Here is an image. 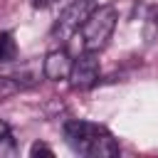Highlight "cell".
Instances as JSON below:
<instances>
[{"label": "cell", "mask_w": 158, "mask_h": 158, "mask_svg": "<svg viewBox=\"0 0 158 158\" xmlns=\"http://www.w3.org/2000/svg\"><path fill=\"white\" fill-rule=\"evenodd\" d=\"M30 156H54V151H52L49 146H44V143H32Z\"/></svg>", "instance_id": "obj_10"}, {"label": "cell", "mask_w": 158, "mask_h": 158, "mask_svg": "<svg viewBox=\"0 0 158 158\" xmlns=\"http://www.w3.org/2000/svg\"><path fill=\"white\" fill-rule=\"evenodd\" d=\"M20 89V84L12 79V77H0V99H5V96H10V94H15Z\"/></svg>", "instance_id": "obj_9"}, {"label": "cell", "mask_w": 158, "mask_h": 158, "mask_svg": "<svg viewBox=\"0 0 158 158\" xmlns=\"http://www.w3.org/2000/svg\"><path fill=\"white\" fill-rule=\"evenodd\" d=\"M118 22V10L114 5H99L91 10L86 22L81 25V47L86 52H99L109 44Z\"/></svg>", "instance_id": "obj_1"}, {"label": "cell", "mask_w": 158, "mask_h": 158, "mask_svg": "<svg viewBox=\"0 0 158 158\" xmlns=\"http://www.w3.org/2000/svg\"><path fill=\"white\" fill-rule=\"evenodd\" d=\"M17 57V42L12 32H0V62H12Z\"/></svg>", "instance_id": "obj_7"}, {"label": "cell", "mask_w": 158, "mask_h": 158, "mask_svg": "<svg viewBox=\"0 0 158 158\" xmlns=\"http://www.w3.org/2000/svg\"><path fill=\"white\" fill-rule=\"evenodd\" d=\"M52 2H54V0H32V5H35V7H49Z\"/></svg>", "instance_id": "obj_11"}, {"label": "cell", "mask_w": 158, "mask_h": 158, "mask_svg": "<svg viewBox=\"0 0 158 158\" xmlns=\"http://www.w3.org/2000/svg\"><path fill=\"white\" fill-rule=\"evenodd\" d=\"M156 22H158V15H156Z\"/></svg>", "instance_id": "obj_13"}, {"label": "cell", "mask_w": 158, "mask_h": 158, "mask_svg": "<svg viewBox=\"0 0 158 158\" xmlns=\"http://www.w3.org/2000/svg\"><path fill=\"white\" fill-rule=\"evenodd\" d=\"M99 81V59L96 52H86L72 64V74H69V86L77 91H86Z\"/></svg>", "instance_id": "obj_3"}, {"label": "cell", "mask_w": 158, "mask_h": 158, "mask_svg": "<svg viewBox=\"0 0 158 158\" xmlns=\"http://www.w3.org/2000/svg\"><path fill=\"white\" fill-rule=\"evenodd\" d=\"M15 156H17V143L12 133H5L0 138V158H15Z\"/></svg>", "instance_id": "obj_8"}, {"label": "cell", "mask_w": 158, "mask_h": 158, "mask_svg": "<svg viewBox=\"0 0 158 158\" xmlns=\"http://www.w3.org/2000/svg\"><path fill=\"white\" fill-rule=\"evenodd\" d=\"M86 156H91V158H111V156H118V143L104 131V133H99V136L91 141Z\"/></svg>", "instance_id": "obj_6"}, {"label": "cell", "mask_w": 158, "mask_h": 158, "mask_svg": "<svg viewBox=\"0 0 158 158\" xmlns=\"http://www.w3.org/2000/svg\"><path fill=\"white\" fill-rule=\"evenodd\" d=\"M72 57L67 54V49H52L47 52L44 62H42V74L49 81H64L72 74Z\"/></svg>", "instance_id": "obj_5"}, {"label": "cell", "mask_w": 158, "mask_h": 158, "mask_svg": "<svg viewBox=\"0 0 158 158\" xmlns=\"http://www.w3.org/2000/svg\"><path fill=\"white\" fill-rule=\"evenodd\" d=\"M94 7H96V0H72V2L62 10V15H59V20L54 22L52 32L59 35L62 40H67L69 35H74L77 30H81V25L86 22V17L91 15Z\"/></svg>", "instance_id": "obj_2"}, {"label": "cell", "mask_w": 158, "mask_h": 158, "mask_svg": "<svg viewBox=\"0 0 158 158\" xmlns=\"http://www.w3.org/2000/svg\"><path fill=\"white\" fill-rule=\"evenodd\" d=\"M99 133H104V128L96 126V123H89V121L74 118V121H67L64 123V141L69 143V148H74L79 153H86L89 146H91V141Z\"/></svg>", "instance_id": "obj_4"}, {"label": "cell", "mask_w": 158, "mask_h": 158, "mask_svg": "<svg viewBox=\"0 0 158 158\" xmlns=\"http://www.w3.org/2000/svg\"><path fill=\"white\" fill-rule=\"evenodd\" d=\"M5 133H10V126H7V123H5L2 118H0V138H2Z\"/></svg>", "instance_id": "obj_12"}]
</instances>
